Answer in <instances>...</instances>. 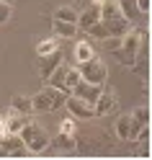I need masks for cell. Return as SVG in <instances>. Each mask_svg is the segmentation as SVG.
Returning <instances> with one entry per match:
<instances>
[{"label": "cell", "mask_w": 152, "mask_h": 160, "mask_svg": "<svg viewBox=\"0 0 152 160\" xmlns=\"http://www.w3.org/2000/svg\"><path fill=\"white\" fill-rule=\"evenodd\" d=\"M147 42V34L142 31V28H129V31L121 36V44H119V49H116V62H121L124 67H131L134 65V59H137V52H139V47Z\"/></svg>", "instance_id": "1"}, {"label": "cell", "mask_w": 152, "mask_h": 160, "mask_svg": "<svg viewBox=\"0 0 152 160\" xmlns=\"http://www.w3.org/2000/svg\"><path fill=\"white\" fill-rule=\"evenodd\" d=\"M18 134H21L23 145H26V150H28L31 155H39V152H44V150L49 147V134H47V129L39 124V122H34V119H28Z\"/></svg>", "instance_id": "2"}, {"label": "cell", "mask_w": 152, "mask_h": 160, "mask_svg": "<svg viewBox=\"0 0 152 160\" xmlns=\"http://www.w3.org/2000/svg\"><path fill=\"white\" fill-rule=\"evenodd\" d=\"M116 142L114 132H77L75 134V147L83 152H96V150H111V145Z\"/></svg>", "instance_id": "3"}, {"label": "cell", "mask_w": 152, "mask_h": 160, "mask_svg": "<svg viewBox=\"0 0 152 160\" xmlns=\"http://www.w3.org/2000/svg\"><path fill=\"white\" fill-rule=\"evenodd\" d=\"M67 96H70V93L57 91V88L47 85L42 93L31 96V108H34V114H49V111H54V108H59V106H62Z\"/></svg>", "instance_id": "4"}, {"label": "cell", "mask_w": 152, "mask_h": 160, "mask_svg": "<svg viewBox=\"0 0 152 160\" xmlns=\"http://www.w3.org/2000/svg\"><path fill=\"white\" fill-rule=\"evenodd\" d=\"M77 72H80V80H88V83H96V85H106V78H108V67L106 62L101 59L98 54L85 59V62L75 65Z\"/></svg>", "instance_id": "5"}, {"label": "cell", "mask_w": 152, "mask_h": 160, "mask_svg": "<svg viewBox=\"0 0 152 160\" xmlns=\"http://www.w3.org/2000/svg\"><path fill=\"white\" fill-rule=\"evenodd\" d=\"M142 129H145V127H139L131 114H121V116L116 119V124L111 127V132H114V137L121 139V142H137Z\"/></svg>", "instance_id": "6"}, {"label": "cell", "mask_w": 152, "mask_h": 160, "mask_svg": "<svg viewBox=\"0 0 152 160\" xmlns=\"http://www.w3.org/2000/svg\"><path fill=\"white\" fill-rule=\"evenodd\" d=\"M62 106L67 108V114L72 116V119H80V122H90V119H96L93 103L85 101V98H80V96H75V93H70V96L65 98Z\"/></svg>", "instance_id": "7"}, {"label": "cell", "mask_w": 152, "mask_h": 160, "mask_svg": "<svg viewBox=\"0 0 152 160\" xmlns=\"http://www.w3.org/2000/svg\"><path fill=\"white\" fill-rule=\"evenodd\" d=\"M0 150H3L5 158H31V152L26 150L18 132H3L0 134Z\"/></svg>", "instance_id": "8"}, {"label": "cell", "mask_w": 152, "mask_h": 160, "mask_svg": "<svg viewBox=\"0 0 152 160\" xmlns=\"http://www.w3.org/2000/svg\"><path fill=\"white\" fill-rule=\"evenodd\" d=\"M93 108H96V116H98V119L111 116V114L119 108V98H116V93L108 91V88L103 85V88H101V93H98V98L93 101Z\"/></svg>", "instance_id": "9"}, {"label": "cell", "mask_w": 152, "mask_h": 160, "mask_svg": "<svg viewBox=\"0 0 152 160\" xmlns=\"http://www.w3.org/2000/svg\"><path fill=\"white\" fill-rule=\"evenodd\" d=\"M3 116V124H5V132H21L23 129V124L28 122V119H34V116H28V114H21L18 108H8L5 114H0Z\"/></svg>", "instance_id": "10"}, {"label": "cell", "mask_w": 152, "mask_h": 160, "mask_svg": "<svg viewBox=\"0 0 152 160\" xmlns=\"http://www.w3.org/2000/svg\"><path fill=\"white\" fill-rule=\"evenodd\" d=\"M39 59H42V70H39V72H42V80H44V83L49 80V75H52L54 70L65 62V59H62V49H57V52H52V54H44V57H39Z\"/></svg>", "instance_id": "11"}, {"label": "cell", "mask_w": 152, "mask_h": 160, "mask_svg": "<svg viewBox=\"0 0 152 160\" xmlns=\"http://www.w3.org/2000/svg\"><path fill=\"white\" fill-rule=\"evenodd\" d=\"M101 21V8L98 5H88L85 11H80L77 13V28L80 31H88L93 23H98Z\"/></svg>", "instance_id": "12"}, {"label": "cell", "mask_w": 152, "mask_h": 160, "mask_svg": "<svg viewBox=\"0 0 152 160\" xmlns=\"http://www.w3.org/2000/svg\"><path fill=\"white\" fill-rule=\"evenodd\" d=\"M101 88H103V85L88 83V80H77V83H75V88H72V93H75V96H80V98H85V101H90V103H93L96 98H98V93H101Z\"/></svg>", "instance_id": "13"}, {"label": "cell", "mask_w": 152, "mask_h": 160, "mask_svg": "<svg viewBox=\"0 0 152 160\" xmlns=\"http://www.w3.org/2000/svg\"><path fill=\"white\" fill-rule=\"evenodd\" d=\"M90 57H96V47L90 39H80V42H75V49H72V59H75V65L80 62H85V59Z\"/></svg>", "instance_id": "14"}, {"label": "cell", "mask_w": 152, "mask_h": 160, "mask_svg": "<svg viewBox=\"0 0 152 160\" xmlns=\"http://www.w3.org/2000/svg\"><path fill=\"white\" fill-rule=\"evenodd\" d=\"M131 70L134 72H139L142 78H150V49H147V42L139 47V52H137V59H134V65H131Z\"/></svg>", "instance_id": "15"}, {"label": "cell", "mask_w": 152, "mask_h": 160, "mask_svg": "<svg viewBox=\"0 0 152 160\" xmlns=\"http://www.w3.org/2000/svg\"><path fill=\"white\" fill-rule=\"evenodd\" d=\"M67 70H70V65L62 62L52 75H49L47 85H52V88H57V91H65V93H67Z\"/></svg>", "instance_id": "16"}, {"label": "cell", "mask_w": 152, "mask_h": 160, "mask_svg": "<svg viewBox=\"0 0 152 160\" xmlns=\"http://www.w3.org/2000/svg\"><path fill=\"white\" fill-rule=\"evenodd\" d=\"M54 36L57 39H75L77 36V23H67V21H54Z\"/></svg>", "instance_id": "17"}, {"label": "cell", "mask_w": 152, "mask_h": 160, "mask_svg": "<svg viewBox=\"0 0 152 160\" xmlns=\"http://www.w3.org/2000/svg\"><path fill=\"white\" fill-rule=\"evenodd\" d=\"M116 3H119V8H121V16H124L129 23H137V18L142 16L139 8H137V0H116Z\"/></svg>", "instance_id": "18"}, {"label": "cell", "mask_w": 152, "mask_h": 160, "mask_svg": "<svg viewBox=\"0 0 152 160\" xmlns=\"http://www.w3.org/2000/svg\"><path fill=\"white\" fill-rule=\"evenodd\" d=\"M57 49H59V39H57V36H49V39H42V42L34 47V52H36L39 57H44V54L57 52Z\"/></svg>", "instance_id": "19"}, {"label": "cell", "mask_w": 152, "mask_h": 160, "mask_svg": "<svg viewBox=\"0 0 152 160\" xmlns=\"http://www.w3.org/2000/svg\"><path fill=\"white\" fill-rule=\"evenodd\" d=\"M49 145H54L57 150H75V134L57 132V137H54V139H49Z\"/></svg>", "instance_id": "20"}, {"label": "cell", "mask_w": 152, "mask_h": 160, "mask_svg": "<svg viewBox=\"0 0 152 160\" xmlns=\"http://www.w3.org/2000/svg\"><path fill=\"white\" fill-rule=\"evenodd\" d=\"M54 21H67V23H77V11L72 5H59L54 11Z\"/></svg>", "instance_id": "21"}, {"label": "cell", "mask_w": 152, "mask_h": 160, "mask_svg": "<svg viewBox=\"0 0 152 160\" xmlns=\"http://www.w3.org/2000/svg\"><path fill=\"white\" fill-rule=\"evenodd\" d=\"M11 106H13V108H18L21 114H28V116H34V108H31V96H13Z\"/></svg>", "instance_id": "22"}, {"label": "cell", "mask_w": 152, "mask_h": 160, "mask_svg": "<svg viewBox=\"0 0 152 160\" xmlns=\"http://www.w3.org/2000/svg\"><path fill=\"white\" fill-rule=\"evenodd\" d=\"M131 116H134V122L139 127H150V106H137L131 111Z\"/></svg>", "instance_id": "23"}, {"label": "cell", "mask_w": 152, "mask_h": 160, "mask_svg": "<svg viewBox=\"0 0 152 160\" xmlns=\"http://www.w3.org/2000/svg\"><path fill=\"white\" fill-rule=\"evenodd\" d=\"M13 16V3H5V0H0V26L11 21Z\"/></svg>", "instance_id": "24"}, {"label": "cell", "mask_w": 152, "mask_h": 160, "mask_svg": "<svg viewBox=\"0 0 152 160\" xmlns=\"http://www.w3.org/2000/svg\"><path fill=\"white\" fill-rule=\"evenodd\" d=\"M59 132H65V134H77V124H75V119L72 116H67L59 122Z\"/></svg>", "instance_id": "25"}, {"label": "cell", "mask_w": 152, "mask_h": 160, "mask_svg": "<svg viewBox=\"0 0 152 160\" xmlns=\"http://www.w3.org/2000/svg\"><path fill=\"white\" fill-rule=\"evenodd\" d=\"M80 80V72H77V67H70L67 70V93H72V88H75V83Z\"/></svg>", "instance_id": "26"}, {"label": "cell", "mask_w": 152, "mask_h": 160, "mask_svg": "<svg viewBox=\"0 0 152 160\" xmlns=\"http://www.w3.org/2000/svg\"><path fill=\"white\" fill-rule=\"evenodd\" d=\"M119 44H121V36H108V39H103V49H108V52H116Z\"/></svg>", "instance_id": "27"}, {"label": "cell", "mask_w": 152, "mask_h": 160, "mask_svg": "<svg viewBox=\"0 0 152 160\" xmlns=\"http://www.w3.org/2000/svg\"><path fill=\"white\" fill-rule=\"evenodd\" d=\"M137 8H139L142 16H147L150 13V0H137Z\"/></svg>", "instance_id": "28"}, {"label": "cell", "mask_w": 152, "mask_h": 160, "mask_svg": "<svg viewBox=\"0 0 152 160\" xmlns=\"http://www.w3.org/2000/svg\"><path fill=\"white\" fill-rule=\"evenodd\" d=\"M103 3H106V0H90V5H98V8L103 5Z\"/></svg>", "instance_id": "29"}, {"label": "cell", "mask_w": 152, "mask_h": 160, "mask_svg": "<svg viewBox=\"0 0 152 160\" xmlns=\"http://www.w3.org/2000/svg\"><path fill=\"white\" fill-rule=\"evenodd\" d=\"M5 132V124H3V116H0V134Z\"/></svg>", "instance_id": "30"}, {"label": "cell", "mask_w": 152, "mask_h": 160, "mask_svg": "<svg viewBox=\"0 0 152 160\" xmlns=\"http://www.w3.org/2000/svg\"><path fill=\"white\" fill-rule=\"evenodd\" d=\"M5 3H13V0H5Z\"/></svg>", "instance_id": "31"}]
</instances>
